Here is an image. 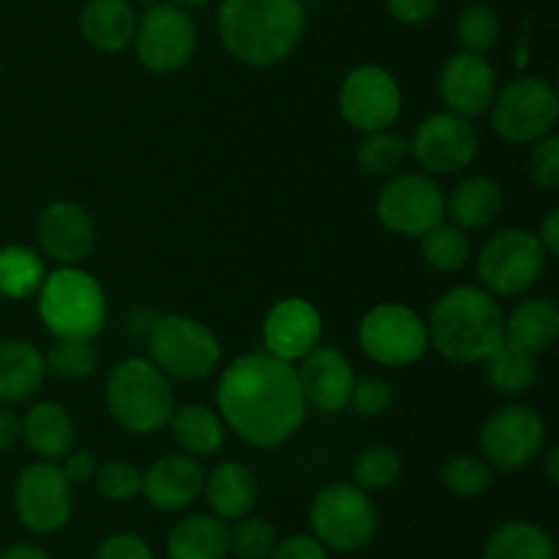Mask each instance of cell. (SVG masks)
<instances>
[{"mask_svg": "<svg viewBox=\"0 0 559 559\" xmlns=\"http://www.w3.org/2000/svg\"><path fill=\"white\" fill-rule=\"evenodd\" d=\"M216 399L227 426L257 448L282 445L306 418L298 371L271 353H249L233 360L218 380Z\"/></svg>", "mask_w": 559, "mask_h": 559, "instance_id": "1", "label": "cell"}, {"mask_svg": "<svg viewBox=\"0 0 559 559\" xmlns=\"http://www.w3.org/2000/svg\"><path fill=\"white\" fill-rule=\"evenodd\" d=\"M306 27L300 0H224L218 9L222 41L240 63H282L298 47Z\"/></svg>", "mask_w": 559, "mask_h": 559, "instance_id": "2", "label": "cell"}, {"mask_svg": "<svg viewBox=\"0 0 559 559\" xmlns=\"http://www.w3.org/2000/svg\"><path fill=\"white\" fill-rule=\"evenodd\" d=\"M429 342L453 364H480L506 338V314L489 289L453 287L435 304Z\"/></svg>", "mask_w": 559, "mask_h": 559, "instance_id": "3", "label": "cell"}, {"mask_svg": "<svg viewBox=\"0 0 559 559\" xmlns=\"http://www.w3.org/2000/svg\"><path fill=\"white\" fill-rule=\"evenodd\" d=\"M107 407L131 435H153L164 429L175 413L167 374L153 360H123L107 380Z\"/></svg>", "mask_w": 559, "mask_h": 559, "instance_id": "4", "label": "cell"}, {"mask_svg": "<svg viewBox=\"0 0 559 559\" xmlns=\"http://www.w3.org/2000/svg\"><path fill=\"white\" fill-rule=\"evenodd\" d=\"M38 314L55 338H96L107 320V304L91 273L66 265L38 287Z\"/></svg>", "mask_w": 559, "mask_h": 559, "instance_id": "5", "label": "cell"}, {"mask_svg": "<svg viewBox=\"0 0 559 559\" xmlns=\"http://www.w3.org/2000/svg\"><path fill=\"white\" fill-rule=\"evenodd\" d=\"M147 349L158 369L178 380H202L222 360L216 333L186 314L158 317L147 333Z\"/></svg>", "mask_w": 559, "mask_h": 559, "instance_id": "6", "label": "cell"}, {"mask_svg": "<svg viewBox=\"0 0 559 559\" xmlns=\"http://www.w3.org/2000/svg\"><path fill=\"white\" fill-rule=\"evenodd\" d=\"M314 538L333 551H358L377 535V508L355 484H331L314 497L309 511Z\"/></svg>", "mask_w": 559, "mask_h": 559, "instance_id": "7", "label": "cell"}, {"mask_svg": "<svg viewBox=\"0 0 559 559\" xmlns=\"http://www.w3.org/2000/svg\"><path fill=\"white\" fill-rule=\"evenodd\" d=\"M546 260L549 254L538 235L530 229H502L480 249L478 278L491 295L516 298L540 282Z\"/></svg>", "mask_w": 559, "mask_h": 559, "instance_id": "8", "label": "cell"}, {"mask_svg": "<svg viewBox=\"0 0 559 559\" xmlns=\"http://www.w3.org/2000/svg\"><path fill=\"white\" fill-rule=\"evenodd\" d=\"M491 107L495 131L511 145H533L559 118L557 91L544 76H519L497 93Z\"/></svg>", "mask_w": 559, "mask_h": 559, "instance_id": "9", "label": "cell"}, {"mask_svg": "<svg viewBox=\"0 0 559 559\" xmlns=\"http://www.w3.org/2000/svg\"><path fill=\"white\" fill-rule=\"evenodd\" d=\"M358 342L371 360L399 369L424 358L429 349V328L418 311L402 304H382L364 317Z\"/></svg>", "mask_w": 559, "mask_h": 559, "instance_id": "10", "label": "cell"}, {"mask_svg": "<svg viewBox=\"0 0 559 559\" xmlns=\"http://www.w3.org/2000/svg\"><path fill=\"white\" fill-rule=\"evenodd\" d=\"M546 424L527 404H508L489 415L480 429V451L486 464L500 473H516L540 456Z\"/></svg>", "mask_w": 559, "mask_h": 559, "instance_id": "11", "label": "cell"}, {"mask_svg": "<svg viewBox=\"0 0 559 559\" xmlns=\"http://www.w3.org/2000/svg\"><path fill=\"white\" fill-rule=\"evenodd\" d=\"M136 58L156 74L183 69L197 49V27L175 3H156L136 22Z\"/></svg>", "mask_w": 559, "mask_h": 559, "instance_id": "12", "label": "cell"}, {"mask_svg": "<svg viewBox=\"0 0 559 559\" xmlns=\"http://www.w3.org/2000/svg\"><path fill=\"white\" fill-rule=\"evenodd\" d=\"M377 218L391 233L420 238L445 218V194L429 175H396L377 197Z\"/></svg>", "mask_w": 559, "mask_h": 559, "instance_id": "13", "label": "cell"}, {"mask_svg": "<svg viewBox=\"0 0 559 559\" xmlns=\"http://www.w3.org/2000/svg\"><path fill=\"white\" fill-rule=\"evenodd\" d=\"M14 511L36 535H52L71 519L74 497L63 469L52 462L31 464L14 486Z\"/></svg>", "mask_w": 559, "mask_h": 559, "instance_id": "14", "label": "cell"}, {"mask_svg": "<svg viewBox=\"0 0 559 559\" xmlns=\"http://www.w3.org/2000/svg\"><path fill=\"white\" fill-rule=\"evenodd\" d=\"M338 109L353 129L371 134L396 123L402 112V91L391 71L380 66H360L349 71L338 93Z\"/></svg>", "mask_w": 559, "mask_h": 559, "instance_id": "15", "label": "cell"}, {"mask_svg": "<svg viewBox=\"0 0 559 559\" xmlns=\"http://www.w3.org/2000/svg\"><path fill=\"white\" fill-rule=\"evenodd\" d=\"M409 153L431 175L462 173L478 156V131L456 112L429 115L415 129Z\"/></svg>", "mask_w": 559, "mask_h": 559, "instance_id": "16", "label": "cell"}, {"mask_svg": "<svg viewBox=\"0 0 559 559\" xmlns=\"http://www.w3.org/2000/svg\"><path fill=\"white\" fill-rule=\"evenodd\" d=\"M440 96L448 112L478 118L497 96V71L484 55L459 52L445 60L440 71Z\"/></svg>", "mask_w": 559, "mask_h": 559, "instance_id": "17", "label": "cell"}, {"mask_svg": "<svg viewBox=\"0 0 559 559\" xmlns=\"http://www.w3.org/2000/svg\"><path fill=\"white\" fill-rule=\"evenodd\" d=\"M295 371H298L306 404L322 409V413H338L347 407L355 385V371L338 349L317 344L300 358V366Z\"/></svg>", "mask_w": 559, "mask_h": 559, "instance_id": "18", "label": "cell"}, {"mask_svg": "<svg viewBox=\"0 0 559 559\" xmlns=\"http://www.w3.org/2000/svg\"><path fill=\"white\" fill-rule=\"evenodd\" d=\"M320 311L304 298H287L273 306L265 317V328H262L267 353L287 364L300 360L309 349H314L320 344Z\"/></svg>", "mask_w": 559, "mask_h": 559, "instance_id": "19", "label": "cell"}, {"mask_svg": "<svg viewBox=\"0 0 559 559\" xmlns=\"http://www.w3.org/2000/svg\"><path fill=\"white\" fill-rule=\"evenodd\" d=\"M38 243L52 260L80 265L96 243V227L85 207L76 202H52L38 216Z\"/></svg>", "mask_w": 559, "mask_h": 559, "instance_id": "20", "label": "cell"}, {"mask_svg": "<svg viewBox=\"0 0 559 559\" xmlns=\"http://www.w3.org/2000/svg\"><path fill=\"white\" fill-rule=\"evenodd\" d=\"M205 489V473L186 453L162 456L142 473V491L156 511L173 513L189 508Z\"/></svg>", "mask_w": 559, "mask_h": 559, "instance_id": "21", "label": "cell"}, {"mask_svg": "<svg viewBox=\"0 0 559 559\" xmlns=\"http://www.w3.org/2000/svg\"><path fill=\"white\" fill-rule=\"evenodd\" d=\"M80 27L93 49L115 55L134 41L136 14L129 0H91L82 11Z\"/></svg>", "mask_w": 559, "mask_h": 559, "instance_id": "22", "label": "cell"}, {"mask_svg": "<svg viewBox=\"0 0 559 559\" xmlns=\"http://www.w3.org/2000/svg\"><path fill=\"white\" fill-rule=\"evenodd\" d=\"M559 336V306L551 298L522 300L506 317V342L530 355H544Z\"/></svg>", "mask_w": 559, "mask_h": 559, "instance_id": "23", "label": "cell"}, {"mask_svg": "<svg viewBox=\"0 0 559 559\" xmlns=\"http://www.w3.org/2000/svg\"><path fill=\"white\" fill-rule=\"evenodd\" d=\"M47 364L44 355L22 338L0 342V404H16L31 399L41 388Z\"/></svg>", "mask_w": 559, "mask_h": 559, "instance_id": "24", "label": "cell"}, {"mask_svg": "<svg viewBox=\"0 0 559 559\" xmlns=\"http://www.w3.org/2000/svg\"><path fill=\"white\" fill-rule=\"evenodd\" d=\"M205 500L218 519H243L257 506V480L240 462H222L205 478Z\"/></svg>", "mask_w": 559, "mask_h": 559, "instance_id": "25", "label": "cell"}, {"mask_svg": "<svg viewBox=\"0 0 559 559\" xmlns=\"http://www.w3.org/2000/svg\"><path fill=\"white\" fill-rule=\"evenodd\" d=\"M229 530L224 519L211 513H194L180 519L167 538L169 559H227Z\"/></svg>", "mask_w": 559, "mask_h": 559, "instance_id": "26", "label": "cell"}, {"mask_svg": "<svg viewBox=\"0 0 559 559\" xmlns=\"http://www.w3.org/2000/svg\"><path fill=\"white\" fill-rule=\"evenodd\" d=\"M22 437L36 456L55 462L69 456L74 448V420L60 404L41 402L27 409L22 420Z\"/></svg>", "mask_w": 559, "mask_h": 559, "instance_id": "27", "label": "cell"}, {"mask_svg": "<svg viewBox=\"0 0 559 559\" xmlns=\"http://www.w3.org/2000/svg\"><path fill=\"white\" fill-rule=\"evenodd\" d=\"M502 207V189L489 175H473L453 189L445 200V213L462 229H484L495 222Z\"/></svg>", "mask_w": 559, "mask_h": 559, "instance_id": "28", "label": "cell"}, {"mask_svg": "<svg viewBox=\"0 0 559 559\" xmlns=\"http://www.w3.org/2000/svg\"><path fill=\"white\" fill-rule=\"evenodd\" d=\"M169 424H173L175 442L186 456H216L224 448V437H227L224 420L205 404H186L175 409Z\"/></svg>", "mask_w": 559, "mask_h": 559, "instance_id": "29", "label": "cell"}, {"mask_svg": "<svg viewBox=\"0 0 559 559\" xmlns=\"http://www.w3.org/2000/svg\"><path fill=\"white\" fill-rule=\"evenodd\" d=\"M484 559H557V546L538 524L511 522L491 535Z\"/></svg>", "mask_w": 559, "mask_h": 559, "instance_id": "30", "label": "cell"}, {"mask_svg": "<svg viewBox=\"0 0 559 559\" xmlns=\"http://www.w3.org/2000/svg\"><path fill=\"white\" fill-rule=\"evenodd\" d=\"M486 380L502 393H524L538 377V366H535V355L524 353V349L513 347L502 338L500 347L491 349L484 360Z\"/></svg>", "mask_w": 559, "mask_h": 559, "instance_id": "31", "label": "cell"}, {"mask_svg": "<svg viewBox=\"0 0 559 559\" xmlns=\"http://www.w3.org/2000/svg\"><path fill=\"white\" fill-rule=\"evenodd\" d=\"M409 156V142L404 136L391 134V131H371L355 153V164L364 175L371 178H388L404 167Z\"/></svg>", "mask_w": 559, "mask_h": 559, "instance_id": "32", "label": "cell"}, {"mask_svg": "<svg viewBox=\"0 0 559 559\" xmlns=\"http://www.w3.org/2000/svg\"><path fill=\"white\" fill-rule=\"evenodd\" d=\"M44 284V265L25 246L0 249V295L5 298H27Z\"/></svg>", "mask_w": 559, "mask_h": 559, "instance_id": "33", "label": "cell"}, {"mask_svg": "<svg viewBox=\"0 0 559 559\" xmlns=\"http://www.w3.org/2000/svg\"><path fill=\"white\" fill-rule=\"evenodd\" d=\"M420 251L431 267L442 273H456L469 260V238L456 224L440 222L429 233L420 235Z\"/></svg>", "mask_w": 559, "mask_h": 559, "instance_id": "34", "label": "cell"}, {"mask_svg": "<svg viewBox=\"0 0 559 559\" xmlns=\"http://www.w3.org/2000/svg\"><path fill=\"white\" fill-rule=\"evenodd\" d=\"M440 480L448 495L459 497V500H473V497H480L484 491H489L491 480H495V469L486 462H480L478 456L462 453V456L442 464Z\"/></svg>", "mask_w": 559, "mask_h": 559, "instance_id": "35", "label": "cell"}, {"mask_svg": "<svg viewBox=\"0 0 559 559\" xmlns=\"http://www.w3.org/2000/svg\"><path fill=\"white\" fill-rule=\"evenodd\" d=\"M353 484L364 491L388 489L402 478V456L393 445H371L355 459Z\"/></svg>", "mask_w": 559, "mask_h": 559, "instance_id": "36", "label": "cell"}, {"mask_svg": "<svg viewBox=\"0 0 559 559\" xmlns=\"http://www.w3.org/2000/svg\"><path fill=\"white\" fill-rule=\"evenodd\" d=\"M44 364L63 380H85L96 371L98 349L93 347V338H58Z\"/></svg>", "mask_w": 559, "mask_h": 559, "instance_id": "37", "label": "cell"}, {"mask_svg": "<svg viewBox=\"0 0 559 559\" xmlns=\"http://www.w3.org/2000/svg\"><path fill=\"white\" fill-rule=\"evenodd\" d=\"M456 36L464 52L486 55L500 41V16L489 5H469L459 20Z\"/></svg>", "mask_w": 559, "mask_h": 559, "instance_id": "38", "label": "cell"}, {"mask_svg": "<svg viewBox=\"0 0 559 559\" xmlns=\"http://www.w3.org/2000/svg\"><path fill=\"white\" fill-rule=\"evenodd\" d=\"M276 527L265 519H240L229 533V549L238 559H267L276 549Z\"/></svg>", "mask_w": 559, "mask_h": 559, "instance_id": "39", "label": "cell"}, {"mask_svg": "<svg viewBox=\"0 0 559 559\" xmlns=\"http://www.w3.org/2000/svg\"><path fill=\"white\" fill-rule=\"evenodd\" d=\"M98 495L112 502H129L142 491V473L129 462H109L96 469Z\"/></svg>", "mask_w": 559, "mask_h": 559, "instance_id": "40", "label": "cell"}, {"mask_svg": "<svg viewBox=\"0 0 559 559\" xmlns=\"http://www.w3.org/2000/svg\"><path fill=\"white\" fill-rule=\"evenodd\" d=\"M527 173L533 183L551 191L559 183V136L546 134L533 142V151L527 156Z\"/></svg>", "mask_w": 559, "mask_h": 559, "instance_id": "41", "label": "cell"}, {"mask_svg": "<svg viewBox=\"0 0 559 559\" xmlns=\"http://www.w3.org/2000/svg\"><path fill=\"white\" fill-rule=\"evenodd\" d=\"M349 407L355 415H382L385 409H391L393 404V388L391 382H385L382 377H364V380H355L353 393H349Z\"/></svg>", "mask_w": 559, "mask_h": 559, "instance_id": "42", "label": "cell"}, {"mask_svg": "<svg viewBox=\"0 0 559 559\" xmlns=\"http://www.w3.org/2000/svg\"><path fill=\"white\" fill-rule=\"evenodd\" d=\"M93 559H156L153 557L151 546L142 538L131 533H118L109 535L102 546L96 549V557Z\"/></svg>", "mask_w": 559, "mask_h": 559, "instance_id": "43", "label": "cell"}, {"mask_svg": "<svg viewBox=\"0 0 559 559\" xmlns=\"http://www.w3.org/2000/svg\"><path fill=\"white\" fill-rule=\"evenodd\" d=\"M267 559H328V551L314 535H293V538L276 544Z\"/></svg>", "mask_w": 559, "mask_h": 559, "instance_id": "44", "label": "cell"}, {"mask_svg": "<svg viewBox=\"0 0 559 559\" xmlns=\"http://www.w3.org/2000/svg\"><path fill=\"white\" fill-rule=\"evenodd\" d=\"M388 11L404 25H424L435 16L437 0H388Z\"/></svg>", "mask_w": 559, "mask_h": 559, "instance_id": "45", "label": "cell"}, {"mask_svg": "<svg viewBox=\"0 0 559 559\" xmlns=\"http://www.w3.org/2000/svg\"><path fill=\"white\" fill-rule=\"evenodd\" d=\"M60 469H63V475L69 478V484L74 486V484H87V480L96 475L98 464H96V456H93V453L76 451L66 459V467H60Z\"/></svg>", "mask_w": 559, "mask_h": 559, "instance_id": "46", "label": "cell"}, {"mask_svg": "<svg viewBox=\"0 0 559 559\" xmlns=\"http://www.w3.org/2000/svg\"><path fill=\"white\" fill-rule=\"evenodd\" d=\"M22 437V420L9 404H0V453L11 451Z\"/></svg>", "mask_w": 559, "mask_h": 559, "instance_id": "47", "label": "cell"}, {"mask_svg": "<svg viewBox=\"0 0 559 559\" xmlns=\"http://www.w3.org/2000/svg\"><path fill=\"white\" fill-rule=\"evenodd\" d=\"M538 240L544 243L546 254H557V251H559V213L557 211H551L549 216L544 218V224H540Z\"/></svg>", "mask_w": 559, "mask_h": 559, "instance_id": "48", "label": "cell"}, {"mask_svg": "<svg viewBox=\"0 0 559 559\" xmlns=\"http://www.w3.org/2000/svg\"><path fill=\"white\" fill-rule=\"evenodd\" d=\"M0 559H52L41 546H31V544H14L9 546L5 551H0Z\"/></svg>", "mask_w": 559, "mask_h": 559, "instance_id": "49", "label": "cell"}, {"mask_svg": "<svg viewBox=\"0 0 559 559\" xmlns=\"http://www.w3.org/2000/svg\"><path fill=\"white\" fill-rule=\"evenodd\" d=\"M544 469H546V478H549V484H559V448H551V451L546 453Z\"/></svg>", "mask_w": 559, "mask_h": 559, "instance_id": "50", "label": "cell"}, {"mask_svg": "<svg viewBox=\"0 0 559 559\" xmlns=\"http://www.w3.org/2000/svg\"><path fill=\"white\" fill-rule=\"evenodd\" d=\"M175 5H180V9H200V5H205L207 0H173Z\"/></svg>", "mask_w": 559, "mask_h": 559, "instance_id": "51", "label": "cell"}]
</instances>
